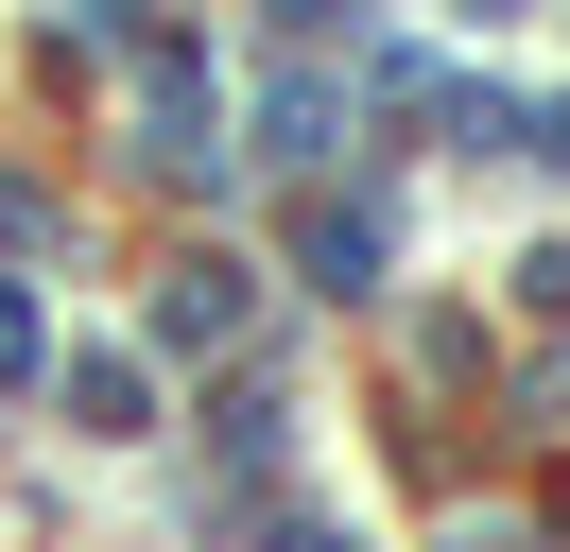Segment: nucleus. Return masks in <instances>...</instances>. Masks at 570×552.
<instances>
[{"label": "nucleus", "mask_w": 570, "mask_h": 552, "mask_svg": "<svg viewBox=\"0 0 570 552\" xmlns=\"http://www.w3.org/2000/svg\"><path fill=\"white\" fill-rule=\"evenodd\" d=\"M535 156H570V103H535Z\"/></svg>", "instance_id": "nucleus-4"}, {"label": "nucleus", "mask_w": 570, "mask_h": 552, "mask_svg": "<svg viewBox=\"0 0 570 552\" xmlns=\"http://www.w3.org/2000/svg\"><path fill=\"white\" fill-rule=\"evenodd\" d=\"M312 276H328V294H363V276H381V225H363V207H312Z\"/></svg>", "instance_id": "nucleus-2"}, {"label": "nucleus", "mask_w": 570, "mask_h": 552, "mask_svg": "<svg viewBox=\"0 0 570 552\" xmlns=\"http://www.w3.org/2000/svg\"><path fill=\"white\" fill-rule=\"evenodd\" d=\"M225 328H243V276H225V259H190L174 294H156V345H225Z\"/></svg>", "instance_id": "nucleus-1"}, {"label": "nucleus", "mask_w": 570, "mask_h": 552, "mask_svg": "<svg viewBox=\"0 0 570 552\" xmlns=\"http://www.w3.org/2000/svg\"><path fill=\"white\" fill-rule=\"evenodd\" d=\"M18 363H36V294H0V379H18Z\"/></svg>", "instance_id": "nucleus-3"}]
</instances>
